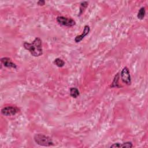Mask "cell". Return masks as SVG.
<instances>
[{"instance_id": "cell-5", "label": "cell", "mask_w": 148, "mask_h": 148, "mask_svg": "<svg viewBox=\"0 0 148 148\" xmlns=\"http://www.w3.org/2000/svg\"><path fill=\"white\" fill-rule=\"evenodd\" d=\"M18 112V109L13 106H7L1 109V114L5 116H12L15 115Z\"/></svg>"}, {"instance_id": "cell-2", "label": "cell", "mask_w": 148, "mask_h": 148, "mask_svg": "<svg viewBox=\"0 0 148 148\" xmlns=\"http://www.w3.org/2000/svg\"><path fill=\"white\" fill-rule=\"evenodd\" d=\"M35 142L41 146H50L54 145L51 138L42 134H36L34 136Z\"/></svg>"}, {"instance_id": "cell-9", "label": "cell", "mask_w": 148, "mask_h": 148, "mask_svg": "<svg viewBox=\"0 0 148 148\" xmlns=\"http://www.w3.org/2000/svg\"><path fill=\"white\" fill-rule=\"evenodd\" d=\"M120 79V74L119 73H117L114 77L113 80L110 85V87L111 88H120V87H121L119 83V80Z\"/></svg>"}, {"instance_id": "cell-14", "label": "cell", "mask_w": 148, "mask_h": 148, "mask_svg": "<svg viewBox=\"0 0 148 148\" xmlns=\"http://www.w3.org/2000/svg\"><path fill=\"white\" fill-rule=\"evenodd\" d=\"M37 5L39 6H44L45 5V1L44 0H39L37 2Z\"/></svg>"}, {"instance_id": "cell-6", "label": "cell", "mask_w": 148, "mask_h": 148, "mask_svg": "<svg viewBox=\"0 0 148 148\" xmlns=\"http://www.w3.org/2000/svg\"><path fill=\"white\" fill-rule=\"evenodd\" d=\"M1 62L2 64L6 68L16 69L17 68V65L14 63L12 59L9 57H2L1 58Z\"/></svg>"}, {"instance_id": "cell-11", "label": "cell", "mask_w": 148, "mask_h": 148, "mask_svg": "<svg viewBox=\"0 0 148 148\" xmlns=\"http://www.w3.org/2000/svg\"><path fill=\"white\" fill-rule=\"evenodd\" d=\"M70 91V95L73 98H76L79 96L80 93L79 90L76 87H71L69 89Z\"/></svg>"}, {"instance_id": "cell-7", "label": "cell", "mask_w": 148, "mask_h": 148, "mask_svg": "<svg viewBox=\"0 0 148 148\" xmlns=\"http://www.w3.org/2000/svg\"><path fill=\"white\" fill-rule=\"evenodd\" d=\"M90 31V26L88 25H85L84 27V29H83V31L82 34H80L79 35H77L75 38V39H74L75 42L76 43H79V42H81L84 38V37L89 34Z\"/></svg>"}, {"instance_id": "cell-3", "label": "cell", "mask_w": 148, "mask_h": 148, "mask_svg": "<svg viewBox=\"0 0 148 148\" xmlns=\"http://www.w3.org/2000/svg\"><path fill=\"white\" fill-rule=\"evenodd\" d=\"M56 20L60 25L66 27H72L76 25V21L72 18L61 16H57Z\"/></svg>"}, {"instance_id": "cell-13", "label": "cell", "mask_w": 148, "mask_h": 148, "mask_svg": "<svg viewBox=\"0 0 148 148\" xmlns=\"http://www.w3.org/2000/svg\"><path fill=\"white\" fill-rule=\"evenodd\" d=\"M53 63L56 65L59 68H61V67H63L65 65V62L63 60H62L61 58H56L54 61H53Z\"/></svg>"}, {"instance_id": "cell-4", "label": "cell", "mask_w": 148, "mask_h": 148, "mask_svg": "<svg viewBox=\"0 0 148 148\" xmlns=\"http://www.w3.org/2000/svg\"><path fill=\"white\" fill-rule=\"evenodd\" d=\"M120 77L122 82L126 84L127 85L129 86L131 85V75L130 72L129 71V69L127 67L125 66L123 68L120 72Z\"/></svg>"}, {"instance_id": "cell-10", "label": "cell", "mask_w": 148, "mask_h": 148, "mask_svg": "<svg viewBox=\"0 0 148 148\" xmlns=\"http://www.w3.org/2000/svg\"><path fill=\"white\" fill-rule=\"evenodd\" d=\"M88 2L87 1H83L80 3V8H79V12L78 13L77 16H80L83 13L85 9L88 6Z\"/></svg>"}, {"instance_id": "cell-12", "label": "cell", "mask_w": 148, "mask_h": 148, "mask_svg": "<svg viewBox=\"0 0 148 148\" xmlns=\"http://www.w3.org/2000/svg\"><path fill=\"white\" fill-rule=\"evenodd\" d=\"M146 14V10H145V7H141L137 14V17L138 19L139 20H143Z\"/></svg>"}, {"instance_id": "cell-8", "label": "cell", "mask_w": 148, "mask_h": 148, "mask_svg": "<svg viewBox=\"0 0 148 148\" xmlns=\"http://www.w3.org/2000/svg\"><path fill=\"white\" fill-rule=\"evenodd\" d=\"M133 147L132 143L131 142H125L124 143H114L113 145L110 146V147H127V148H131Z\"/></svg>"}, {"instance_id": "cell-1", "label": "cell", "mask_w": 148, "mask_h": 148, "mask_svg": "<svg viewBox=\"0 0 148 148\" xmlns=\"http://www.w3.org/2000/svg\"><path fill=\"white\" fill-rule=\"evenodd\" d=\"M42 42L40 38L36 37L31 43L24 42L23 43V47L25 49L29 51L32 56L39 57L43 54Z\"/></svg>"}]
</instances>
